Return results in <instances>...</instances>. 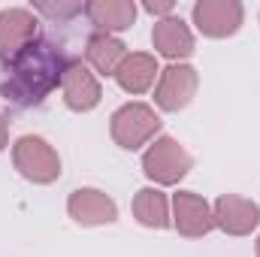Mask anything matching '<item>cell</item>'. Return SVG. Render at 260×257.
I'll list each match as a JSON object with an SVG mask.
<instances>
[{
  "label": "cell",
  "mask_w": 260,
  "mask_h": 257,
  "mask_svg": "<svg viewBox=\"0 0 260 257\" xmlns=\"http://www.w3.org/2000/svg\"><path fill=\"white\" fill-rule=\"evenodd\" d=\"M191 24L206 40H230L245 24L242 0H197L191 6Z\"/></svg>",
  "instance_id": "5b68a950"
},
{
  "label": "cell",
  "mask_w": 260,
  "mask_h": 257,
  "mask_svg": "<svg viewBox=\"0 0 260 257\" xmlns=\"http://www.w3.org/2000/svg\"><path fill=\"white\" fill-rule=\"evenodd\" d=\"M151 49L154 55L167 58L170 64H185L197 52L194 27L182 15H170L151 24Z\"/></svg>",
  "instance_id": "8fae6325"
},
{
  "label": "cell",
  "mask_w": 260,
  "mask_h": 257,
  "mask_svg": "<svg viewBox=\"0 0 260 257\" xmlns=\"http://www.w3.org/2000/svg\"><path fill=\"white\" fill-rule=\"evenodd\" d=\"M130 55L127 43L112 34H91L85 40V64L91 67L100 79H115L121 61Z\"/></svg>",
  "instance_id": "9a60e30c"
},
{
  "label": "cell",
  "mask_w": 260,
  "mask_h": 257,
  "mask_svg": "<svg viewBox=\"0 0 260 257\" xmlns=\"http://www.w3.org/2000/svg\"><path fill=\"white\" fill-rule=\"evenodd\" d=\"M254 254L260 257V233H257V239H254Z\"/></svg>",
  "instance_id": "ffe728a7"
},
{
  "label": "cell",
  "mask_w": 260,
  "mask_h": 257,
  "mask_svg": "<svg viewBox=\"0 0 260 257\" xmlns=\"http://www.w3.org/2000/svg\"><path fill=\"white\" fill-rule=\"evenodd\" d=\"M212 218H215V230H221L224 236L242 239L260 227V206L242 194H221L212 203Z\"/></svg>",
  "instance_id": "30bf717a"
},
{
  "label": "cell",
  "mask_w": 260,
  "mask_h": 257,
  "mask_svg": "<svg viewBox=\"0 0 260 257\" xmlns=\"http://www.w3.org/2000/svg\"><path fill=\"white\" fill-rule=\"evenodd\" d=\"M160 112L142 100H127L109 115V136L124 151H145L160 136Z\"/></svg>",
  "instance_id": "7a4b0ae2"
},
{
  "label": "cell",
  "mask_w": 260,
  "mask_h": 257,
  "mask_svg": "<svg viewBox=\"0 0 260 257\" xmlns=\"http://www.w3.org/2000/svg\"><path fill=\"white\" fill-rule=\"evenodd\" d=\"M70 61L64 49L46 37L34 40L21 55H15L0 70V97L18 109L43 106L52 91L61 88L64 67Z\"/></svg>",
  "instance_id": "6da1fadb"
},
{
  "label": "cell",
  "mask_w": 260,
  "mask_h": 257,
  "mask_svg": "<svg viewBox=\"0 0 260 257\" xmlns=\"http://www.w3.org/2000/svg\"><path fill=\"white\" fill-rule=\"evenodd\" d=\"M200 91V70L194 64H167L154 82V109L157 112H182L194 103Z\"/></svg>",
  "instance_id": "8992f818"
},
{
  "label": "cell",
  "mask_w": 260,
  "mask_h": 257,
  "mask_svg": "<svg viewBox=\"0 0 260 257\" xmlns=\"http://www.w3.org/2000/svg\"><path fill=\"white\" fill-rule=\"evenodd\" d=\"M30 9H34L37 15L49 18V21H58V24H67V21H73L76 15H82V12H85V3H79V0H58V3L40 0V3H34Z\"/></svg>",
  "instance_id": "e0dca14e"
},
{
  "label": "cell",
  "mask_w": 260,
  "mask_h": 257,
  "mask_svg": "<svg viewBox=\"0 0 260 257\" xmlns=\"http://www.w3.org/2000/svg\"><path fill=\"white\" fill-rule=\"evenodd\" d=\"M142 12H148L154 21H160V18H170V15H176V0H142V6H139Z\"/></svg>",
  "instance_id": "ac0fdd59"
},
{
  "label": "cell",
  "mask_w": 260,
  "mask_h": 257,
  "mask_svg": "<svg viewBox=\"0 0 260 257\" xmlns=\"http://www.w3.org/2000/svg\"><path fill=\"white\" fill-rule=\"evenodd\" d=\"M61 100L70 112H94L103 103V85L100 76L85 64L82 58L70 55V61L64 67V79H61Z\"/></svg>",
  "instance_id": "52a82bcc"
},
{
  "label": "cell",
  "mask_w": 260,
  "mask_h": 257,
  "mask_svg": "<svg viewBox=\"0 0 260 257\" xmlns=\"http://www.w3.org/2000/svg\"><path fill=\"white\" fill-rule=\"evenodd\" d=\"M12 167L30 185H55L64 173L58 148L40 133H24L12 142Z\"/></svg>",
  "instance_id": "277c9868"
},
{
  "label": "cell",
  "mask_w": 260,
  "mask_h": 257,
  "mask_svg": "<svg viewBox=\"0 0 260 257\" xmlns=\"http://www.w3.org/2000/svg\"><path fill=\"white\" fill-rule=\"evenodd\" d=\"M139 167H142V176L148 179V185H154V188H176L194 170V157L176 136L160 133L142 151Z\"/></svg>",
  "instance_id": "3957f363"
},
{
  "label": "cell",
  "mask_w": 260,
  "mask_h": 257,
  "mask_svg": "<svg viewBox=\"0 0 260 257\" xmlns=\"http://www.w3.org/2000/svg\"><path fill=\"white\" fill-rule=\"evenodd\" d=\"M170 209H173V230L185 239H203L215 230L212 203L203 194L179 188L170 197Z\"/></svg>",
  "instance_id": "ba28073f"
},
{
  "label": "cell",
  "mask_w": 260,
  "mask_h": 257,
  "mask_svg": "<svg viewBox=\"0 0 260 257\" xmlns=\"http://www.w3.org/2000/svg\"><path fill=\"white\" fill-rule=\"evenodd\" d=\"M94 34H124L136 24V15H139V6L133 0H88L85 3V12H82Z\"/></svg>",
  "instance_id": "4fadbf2b"
},
{
  "label": "cell",
  "mask_w": 260,
  "mask_h": 257,
  "mask_svg": "<svg viewBox=\"0 0 260 257\" xmlns=\"http://www.w3.org/2000/svg\"><path fill=\"white\" fill-rule=\"evenodd\" d=\"M157 76H160L157 55H151V52H130L127 58L121 61L118 73H115V82H118V88H121L124 94L139 97V94L154 91Z\"/></svg>",
  "instance_id": "5bb4252c"
},
{
  "label": "cell",
  "mask_w": 260,
  "mask_h": 257,
  "mask_svg": "<svg viewBox=\"0 0 260 257\" xmlns=\"http://www.w3.org/2000/svg\"><path fill=\"white\" fill-rule=\"evenodd\" d=\"M9 148V121H6V115H0V151H6Z\"/></svg>",
  "instance_id": "d6986e66"
},
{
  "label": "cell",
  "mask_w": 260,
  "mask_h": 257,
  "mask_svg": "<svg viewBox=\"0 0 260 257\" xmlns=\"http://www.w3.org/2000/svg\"><path fill=\"white\" fill-rule=\"evenodd\" d=\"M257 21H260V15H257Z\"/></svg>",
  "instance_id": "44dd1931"
},
{
  "label": "cell",
  "mask_w": 260,
  "mask_h": 257,
  "mask_svg": "<svg viewBox=\"0 0 260 257\" xmlns=\"http://www.w3.org/2000/svg\"><path fill=\"white\" fill-rule=\"evenodd\" d=\"M133 221L145 230H170L173 227V209H170V197L164 188L145 185L133 194Z\"/></svg>",
  "instance_id": "2e32d148"
},
{
  "label": "cell",
  "mask_w": 260,
  "mask_h": 257,
  "mask_svg": "<svg viewBox=\"0 0 260 257\" xmlns=\"http://www.w3.org/2000/svg\"><path fill=\"white\" fill-rule=\"evenodd\" d=\"M67 215L79 227H109L118 221V203L100 188H76L67 197Z\"/></svg>",
  "instance_id": "7c38bea8"
},
{
  "label": "cell",
  "mask_w": 260,
  "mask_h": 257,
  "mask_svg": "<svg viewBox=\"0 0 260 257\" xmlns=\"http://www.w3.org/2000/svg\"><path fill=\"white\" fill-rule=\"evenodd\" d=\"M34 40H40V15L30 6L0 9V67L21 55Z\"/></svg>",
  "instance_id": "9c48e42d"
}]
</instances>
